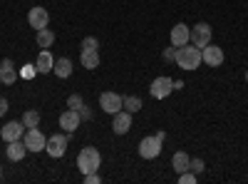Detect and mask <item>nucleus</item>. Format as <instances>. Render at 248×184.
Wrapping results in <instances>:
<instances>
[{
	"instance_id": "1",
	"label": "nucleus",
	"mask_w": 248,
	"mask_h": 184,
	"mask_svg": "<svg viewBox=\"0 0 248 184\" xmlns=\"http://www.w3.org/2000/svg\"><path fill=\"white\" fill-rule=\"evenodd\" d=\"M174 63H176L181 70H196V67L203 63V52H201V48H196V45L176 48V60H174Z\"/></svg>"
},
{
	"instance_id": "2",
	"label": "nucleus",
	"mask_w": 248,
	"mask_h": 184,
	"mask_svg": "<svg viewBox=\"0 0 248 184\" xmlns=\"http://www.w3.org/2000/svg\"><path fill=\"white\" fill-rule=\"evenodd\" d=\"M99 165H102V154H99V150H94V147H85V150L77 154V169H79L82 174L97 172Z\"/></svg>"
},
{
	"instance_id": "3",
	"label": "nucleus",
	"mask_w": 248,
	"mask_h": 184,
	"mask_svg": "<svg viewBox=\"0 0 248 184\" xmlns=\"http://www.w3.org/2000/svg\"><path fill=\"white\" fill-rule=\"evenodd\" d=\"M161 145H164V142H161L156 134L144 137V139L139 142V157H141V159H156V157L161 154Z\"/></svg>"
},
{
	"instance_id": "4",
	"label": "nucleus",
	"mask_w": 248,
	"mask_h": 184,
	"mask_svg": "<svg viewBox=\"0 0 248 184\" xmlns=\"http://www.w3.org/2000/svg\"><path fill=\"white\" fill-rule=\"evenodd\" d=\"M171 92H174V80H171L169 75L156 77L154 83L149 85V95H152L154 100H164V97H169Z\"/></svg>"
},
{
	"instance_id": "5",
	"label": "nucleus",
	"mask_w": 248,
	"mask_h": 184,
	"mask_svg": "<svg viewBox=\"0 0 248 184\" xmlns=\"http://www.w3.org/2000/svg\"><path fill=\"white\" fill-rule=\"evenodd\" d=\"M99 107L105 110L107 115H117L119 110H124V100L117 92H102L99 95Z\"/></svg>"
},
{
	"instance_id": "6",
	"label": "nucleus",
	"mask_w": 248,
	"mask_h": 184,
	"mask_svg": "<svg viewBox=\"0 0 248 184\" xmlns=\"http://www.w3.org/2000/svg\"><path fill=\"white\" fill-rule=\"evenodd\" d=\"M211 35H214V30H211L209 23H199V25H194V28H191V45H196V48H206V45L211 43Z\"/></svg>"
},
{
	"instance_id": "7",
	"label": "nucleus",
	"mask_w": 248,
	"mask_h": 184,
	"mask_svg": "<svg viewBox=\"0 0 248 184\" xmlns=\"http://www.w3.org/2000/svg\"><path fill=\"white\" fill-rule=\"evenodd\" d=\"M25 147H28V152H43L45 150V145H47V139H45V134L40 132L37 127H28V132H25Z\"/></svg>"
},
{
	"instance_id": "8",
	"label": "nucleus",
	"mask_w": 248,
	"mask_h": 184,
	"mask_svg": "<svg viewBox=\"0 0 248 184\" xmlns=\"http://www.w3.org/2000/svg\"><path fill=\"white\" fill-rule=\"evenodd\" d=\"M169 40H171V45H174V48H184V45H189V43H191V28L186 25V23H176V25L171 28Z\"/></svg>"
},
{
	"instance_id": "9",
	"label": "nucleus",
	"mask_w": 248,
	"mask_h": 184,
	"mask_svg": "<svg viewBox=\"0 0 248 184\" xmlns=\"http://www.w3.org/2000/svg\"><path fill=\"white\" fill-rule=\"evenodd\" d=\"M28 23H30V28H35V30H43V28L50 25V13H47L43 5H35V8H30V13H28Z\"/></svg>"
},
{
	"instance_id": "10",
	"label": "nucleus",
	"mask_w": 248,
	"mask_h": 184,
	"mask_svg": "<svg viewBox=\"0 0 248 184\" xmlns=\"http://www.w3.org/2000/svg\"><path fill=\"white\" fill-rule=\"evenodd\" d=\"M45 152H47L50 157L60 159L62 154L67 152V137H65V134H52V137H47V145H45Z\"/></svg>"
},
{
	"instance_id": "11",
	"label": "nucleus",
	"mask_w": 248,
	"mask_h": 184,
	"mask_svg": "<svg viewBox=\"0 0 248 184\" xmlns=\"http://www.w3.org/2000/svg\"><path fill=\"white\" fill-rule=\"evenodd\" d=\"M114 119H112V132L114 134H127L129 130H132V112H127V110H119L117 115H112Z\"/></svg>"
},
{
	"instance_id": "12",
	"label": "nucleus",
	"mask_w": 248,
	"mask_h": 184,
	"mask_svg": "<svg viewBox=\"0 0 248 184\" xmlns=\"http://www.w3.org/2000/svg\"><path fill=\"white\" fill-rule=\"evenodd\" d=\"M201 52H203V63L209 67H221L223 65V48L209 43L206 48H201Z\"/></svg>"
},
{
	"instance_id": "13",
	"label": "nucleus",
	"mask_w": 248,
	"mask_h": 184,
	"mask_svg": "<svg viewBox=\"0 0 248 184\" xmlns=\"http://www.w3.org/2000/svg\"><path fill=\"white\" fill-rule=\"evenodd\" d=\"M23 134H25V125L23 122H17V119H13V122H8V125L0 130V137H3L5 142H15V139H23Z\"/></svg>"
},
{
	"instance_id": "14",
	"label": "nucleus",
	"mask_w": 248,
	"mask_h": 184,
	"mask_svg": "<svg viewBox=\"0 0 248 184\" xmlns=\"http://www.w3.org/2000/svg\"><path fill=\"white\" fill-rule=\"evenodd\" d=\"M17 77H20V72L15 70V63L10 57H5L3 63H0V83H3V85H13Z\"/></svg>"
},
{
	"instance_id": "15",
	"label": "nucleus",
	"mask_w": 248,
	"mask_h": 184,
	"mask_svg": "<svg viewBox=\"0 0 248 184\" xmlns=\"http://www.w3.org/2000/svg\"><path fill=\"white\" fill-rule=\"evenodd\" d=\"M79 122H82V117H79L77 110H65V112L60 115V127L65 130V132H75L79 127Z\"/></svg>"
},
{
	"instance_id": "16",
	"label": "nucleus",
	"mask_w": 248,
	"mask_h": 184,
	"mask_svg": "<svg viewBox=\"0 0 248 184\" xmlns=\"http://www.w3.org/2000/svg\"><path fill=\"white\" fill-rule=\"evenodd\" d=\"M52 67H55V57L50 55V50H43L37 55V60H35L37 75H47V72H52Z\"/></svg>"
},
{
	"instance_id": "17",
	"label": "nucleus",
	"mask_w": 248,
	"mask_h": 184,
	"mask_svg": "<svg viewBox=\"0 0 248 184\" xmlns=\"http://www.w3.org/2000/svg\"><path fill=\"white\" fill-rule=\"evenodd\" d=\"M25 152H28V147H25V142H23V139L8 142V147H5V154H8L10 162H20V159L25 157Z\"/></svg>"
},
{
	"instance_id": "18",
	"label": "nucleus",
	"mask_w": 248,
	"mask_h": 184,
	"mask_svg": "<svg viewBox=\"0 0 248 184\" xmlns=\"http://www.w3.org/2000/svg\"><path fill=\"white\" fill-rule=\"evenodd\" d=\"M82 65L85 70H97L99 67V50H82Z\"/></svg>"
},
{
	"instance_id": "19",
	"label": "nucleus",
	"mask_w": 248,
	"mask_h": 184,
	"mask_svg": "<svg viewBox=\"0 0 248 184\" xmlns=\"http://www.w3.org/2000/svg\"><path fill=\"white\" fill-rule=\"evenodd\" d=\"M189 165H191V157L186 154V152H176L174 157H171V167L181 174V172H186L189 169Z\"/></svg>"
},
{
	"instance_id": "20",
	"label": "nucleus",
	"mask_w": 248,
	"mask_h": 184,
	"mask_svg": "<svg viewBox=\"0 0 248 184\" xmlns=\"http://www.w3.org/2000/svg\"><path fill=\"white\" fill-rule=\"evenodd\" d=\"M52 72H55L57 77H62V80H65V77H70V75H72V63H70L67 57L55 60V67H52Z\"/></svg>"
},
{
	"instance_id": "21",
	"label": "nucleus",
	"mask_w": 248,
	"mask_h": 184,
	"mask_svg": "<svg viewBox=\"0 0 248 184\" xmlns=\"http://www.w3.org/2000/svg\"><path fill=\"white\" fill-rule=\"evenodd\" d=\"M52 43H55V33H52V30H47V28L37 30V45H40V48H43V50H47Z\"/></svg>"
},
{
	"instance_id": "22",
	"label": "nucleus",
	"mask_w": 248,
	"mask_h": 184,
	"mask_svg": "<svg viewBox=\"0 0 248 184\" xmlns=\"http://www.w3.org/2000/svg\"><path fill=\"white\" fill-rule=\"evenodd\" d=\"M23 125H25V127H37V125H40V112H37V110H28V112L23 115Z\"/></svg>"
},
{
	"instance_id": "23",
	"label": "nucleus",
	"mask_w": 248,
	"mask_h": 184,
	"mask_svg": "<svg viewBox=\"0 0 248 184\" xmlns=\"http://www.w3.org/2000/svg\"><path fill=\"white\" fill-rule=\"evenodd\" d=\"M124 110H127V112H139L141 110V100L139 97H124Z\"/></svg>"
},
{
	"instance_id": "24",
	"label": "nucleus",
	"mask_w": 248,
	"mask_h": 184,
	"mask_svg": "<svg viewBox=\"0 0 248 184\" xmlns=\"http://www.w3.org/2000/svg\"><path fill=\"white\" fill-rule=\"evenodd\" d=\"M67 107H70V110H77V112H79L82 107H85V100H82L79 95H70V97H67Z\"/></svg>"
},
{
	"instance_id": "25",
	"label": "nucleus",
	"mask_w": 248,
	"mask_h": 184,
	"mask_svg": "<svg viewBox=\"0 0 248 184\" xmlns=\"http://www.w3.org/2000/svg\"><path fill=\"white\" fill-rule=\"evenodd\" d=\"M196 179H199V174H194L191 169H186V172L179 174V184H196Z\"/></svg>"
},
{
	"instance_id": "26",
	"label": "nucleus",
	"mask_w": 248,
	"mask_h": 184,
	"mask_svg": "<svg viewBox=\"0 0 248 184\" xmlns=\"http://www.w3.org/2000/svg\"><path fill=\"white\" fill-rule=\"evenodd\" d=\"M82 50H99V40L97 37H85L82 40Z\"/></svg>"
},
{
	"instance_id": "27",
	"label": "nucleus",
	"mask_w": 248,
	"mask_h": 184,
	"mask_svg": "<svg viewBox=\"0 0 248 184\" xmlns=\"http://www.w3.org/2000/svg\"><path fill=\"white\" fill-rule=\"evenodd\" d=\"M189 169H191L194 174H203V169H206V165H203V159H191V165H189Z\"/></svg>"
},
{
	"instance_id": "28",
	"label": "nucleus",
	"mask_w": 248,
	"mask_h": 184,
	"mask_svg": "<svg viewBox=\"0 0 248 184\" xmlns=\"http://www.w3.org/2000/svg\"><path fill=\"white\" fill-rule=\"evenodd\" d=\"M35 75H37L35 65H25L23 70H20V77H25V80H30V77H35Z\"/></svg>"
},
{
	"instance_id": "29",
	"label": "nucleus",
	"mask_w": 248,
	"mask_h": 184,
	"mask_svg": "<svg viewBox=\"0 0 248 184\" xmlns=\"http://www.w3.org/2000/svg\"><path fill=\"white\" fill-rule=\"evenodd\" d=\"M102 182V177L97 174V172H90V174H85V184H99Z\"/></svg>"
},
{
	"instance_id": "30",
	"label": "nucleus",
	"mask_w": 248,
	"mask_h": 184,
	"mask_svg": "<svg viewBox=\"0 0 248 184\" xmlns=\"http://www.w3.org/2000/svg\"><path fill=\"white\" fill-rule=\"evenodd\" d=\"M164 60H169V63H174V60H176V48L174 45L164 50Z\"/></svg>"
},
{
	"instance_id": "31",
	"label": "nucleus",
	"mask_w": 248,
	"mask_h": 184,
	"mask_svg": "<svg viewBox=\"0 0 248 184\" xmlns=\"http://www.w3.org/2000/svg\"><path fill=\"white\" fill-rule=\"evenodd\" d=\"M5 112H8V100H5V97H0V117H3Z\"/></svg>"
},
{
	"instance_id": "32",
	"label": "nucleus",
	"mask_w": 248,
	"mask_h": 184,
	"mask_svg": "<svg viewBox=\"0 0 248 184\" xmlns=\"http://www.w3.org/2000/svg\"><path fill=\"white\" fill-rule=\"evenodd\" d=\"M79 117H85V119H90V117H92V112L87 110V105H85V107H82V110H79Z\"/></svg>"
},
{
	"instance_id": "33",
	"label": "nucleus",
	"mask_w": 248,
	"mask_h": 184,
	"mask_svg": "<svg viewBox=\"0 0 248 184\" xmlns=\"http://www.w3.org/2000/svg\"><path fill=\"white\" fill-rule=\"evenodd\" d=\"M246 83H248V70H246Z\"/></svg>"
},
{
	"instance_id": "34",
	"label": "nucleus",
	"mask_w": 248,
	"mask_h": 184,
	"mask_svg": "<svg viewBox=\"0 0 248 184\" xmlns=\"http://www.w3.org/2000/svg\"><path fill=\"white\" fill-rule=\"evenodd\" d=\"M0 177H3V167H0Z\"/></svg>"
},
{
	"instance_id": "35",
	"label": "nucleus",
	"mask_w": 248,
	"mask_h": 184,
	"mask_svg": "<svg viewBox=\"0 0 248 184\" xmlns=\"http://www.w3.org/2000/svg\"><path fill=\"white\" fill-rule=\"evenodd\" d=\"M0 63H3V60H0Z\"/></svg>"
},
{
	"instance_id": "36",
	"label": "nucleus",
	"mask_w": 248,
	"mask_h": 184,
	"mask_svg": "<svg viewBox=\"0 0 248 184\" xmlns=\"http://www.w3.org/2000/svg\"><path fill=\"white\" fill-rule=\"evenodd\" d=\"M0 85H3V83H0Z\"/></svg>"
}]
</instances>
